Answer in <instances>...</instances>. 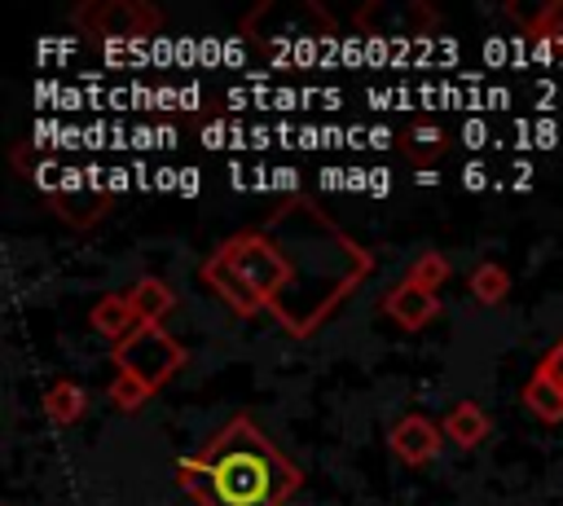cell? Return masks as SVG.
<instances>
[{"instance_id": "6da1fadb", "label": "cell", "mask_w": 563, "mask_h": 506, "mask_svg": "<svg viewBox=\"0 0 563 506\" xmlns=\"http://www.w3.org/2000/svg\"><path fill=\"white\" fill-rule=\"evenodd\" d=\"M282 260H286V290L273 304V321L295 334L308 339L317 334L347 295L361 290V282L374 273V255L365 242H356L317 198L308 194H290L282 198L264 224H260Z\"/></svg>"}, {"instance_id": "7a4b0ae2", "label": "cell", "mask_w": 563, "mask_h": 506, "mask_svg": "<svg viewBox=\"0 0 563 506\" xmlns=\"http://www.w3.org/2000/svg\"><path fill=\"white\" fill-rule=\"evenodd\" d=\"M176 480L198 506H286L299 493L303 471L251 414H233L202 449L176 462Z\"/></svg>"}, {"instance_id": "3957f363", "label": "cell", "mask_w": 563, "mask_h": 506, "mask_svg": "<svg viewBox=\"0 0 563 506\" xmlns=\"http://www.w3.org/2000/svg\"><path fill=\"white\" fill-rule=\"evenodd\" d=\"M211 255H216L224 268H233V273L251 286V295L264 304V312H273V304H277L282 290H286V260H282L277 242H273L260 224L229 233Z\"/></svg>"}, {"instance_id": "277c9868", "label": "cell", "mask_w": 563, "mask_h": 506, "mask_svg": "<svg viewBox=\"0 0 563 506\" xmlns=\"http://www.w3.org/2000/svg\"><path fill=\"white\" fill-rule=\"evenodd\" d=\"M110 356H114V370L141 378L150 392H158V387H163L172 374H180L185 361H189L185 343H180L176 334H167L163 326H136L128 339L114 343Z\"/></svg>"}, {"instance_id": "5b68a950", "label": "cell", "mask_w": 563, "mask_h": 506, "mask_svg": "<svg viewBox=\"0 0 563 506\" xmlns=\"http://www.w3.org/2000/svg\"><path fill=\"white\" fill-rule=\"evenodd\" d=\"M70 26L92 40H150L163 31V9L150 0H79Z\"/></svg>"}, {"instance_id": "8992f818", "label": "cell", "mask_w": 563, "mask_h": 506, "mask_svg": "<svg viewBox=\"0 0 563 506\" xmlns=\"http://www.w3.org/2000/svg\"><path fill=\"white\" fill-rule=\"evenodd\" d=\"M387 449L405 462V466H427L440 458L444 449V422L431 418V414H400L391 427H387Z\"/></svg>"}, {"instance_id": "52a82bcc", "label": "cell", "mask_w": 563, "mask_h": 506, "mask_svg": "<svg viewBox=\"0 0 563 506\" xmlns=\"http://www.w3.org/2000/svg\"><path fill=\"white\" fill-rule=\"evenodd\" d=\"M44 207L62 220V224H70V229H97L110 211H114V194H106V189H48L44 194Z\"/></svg>"}, {"instance_id": "ba28073f", "label": "cell", "mask_w": 563, "mask_h": 506, "mask_svg": "<svg viewBox=\"0 0 563 506\" xmlns=\"http://www.w3.org/2000/svg\"><path fill=\"white\" fill-rule=\"evenodd\" d=\"M378 308H383L400 330H422V326H431V321L444 312L440 295H431V290H422V286H413V282H405V277L378 299Z\"/></svg>"}, {"instance_id": "9c48e42d", "label": "cell", "mask_w": 563, "mask_h": 506, "mask_svg": "<svg viewBox=\"0 0 563 506\" xmlns=\"http://www.w3.org/2000/svg\"><path fill=\"white\" fill-rule=\"evenodd\" d=\"M198 277H202V286H207V290H216V295H220L238 317H255V312H264V304L251 295V286H246L233 268H224L216 255H207V260L198 264Z\"/></svg>"}, {"instance_id": "30bf717a", "label": "cell", "mask_w": 563, "mask_h": 506, "mask_svg": "<svg viewBox=\"0 0 563 506\" xmlns=\"http://www.w3.org/2000/svg\"><path fill=\"white\" fill-rule=\"evenodd\" d=\"M440 422H444V440L457 444V449H479V444L493 436V418L484 414L479 400H457V405H449V414H444Z\"/></svg>"}, {"instance_id": "8fae6325", "label": "cell", "mask_w": 563, "mask_h": 506, "mask_svg": "<svg viewBox=\"0 0 563 506\" xmlns=\"http://www.w3.org/2000/svg\"><path fill=\"white\" fill-rule=\"evenodd\" d=\"M88 321H92V330L97 334H106V339H128L136 326H145L141 317H136V308H132V299H128V290H114V295H101L92 308H88Z\"/></svg>"}, {"instance_id": "7c38bea8", "label": "cell", "mask_w": 563, "mask_h": 506, "mask_svg": "<svg viewBox=\"0 0 563 506\" xmlns=\"http://www.w3.org/2000/svg\"><path fill=\"white\" fill-rule=\"evenodd\" d=\"M40 405H44V418L53 427H75L88 414V387L75 383V378H53L44 387V400Z\"/></svg>"}, {"instance_id": "4fadbf2b", "label": "cell", "mask_w": 563, "mask_h": 506, "mask_svg": "<svg viewBox=\"0 0 563 506\" xmlns=\"http://www.w3.org/2000/svg\"><path fill=\"white\" fill-rule=\"evenodd\" d=\"M128 299H132V308H136V317L145 321V326H163V317L176 308V290L163 282V277H136L132 286H128Z\"/></svg>"}, {"instance_id": "5bb4252c", "label": "cell", "mask_w": 563, "mask_h": 506, "mask_svg": "<svg viewBox=\"0 0 563 506\" xmlns=\"http://www.w3.org/2000/svg\"><path fill=\"white\" fill-rule=\"evenodd\" d=\"M444 150H449V132L440 123H409L400 132V154L409 163H418V167H431Z\"/></svg>"}, {"instance_id": "9a60e30c", "label": "cell", "mask_w": 563, "mask_h": 506, "mask_svg": "<svg viewBox=\"0 0 563 506\" xmlns=\"http://www.w3.org/2000/svg\"><path fill=\"white\" fill-rule=\"evenodd\" d=\"M519 400H523V409L537 418V422H563V392L550 383V378H541L537 370L528 374V383H523V392H519Z\"/></svg>"}, {"instance_id": "2e32d148", "label": "cell", "mask_w": 563, "mask_h": 506, "mask_svg": "<svg viewBox=\"0 0 563 506\" xmlns=\"http://www.w3.org/2000/svg\"><path fill=\"white\" fill-rule=\"evenodd\" d=\"M466 286H471V295L479 299V304H501L506 295H510V273H506V264H497V260H479L475 268H471V277H466Z\"/></svg>"}, {"instance_id": "e0dca14e", "label": "cell", "mask_w": 563, "mask_h": 506, "mask_svg": "<svg viewBox=\"0 0 563 506\" xmlns=\"http://www.w3.org/2000/svg\"><path fill=\"white\" fill-rule=\"evenodd\" d=\"M405 282H413V286H422V290H440V282H449V255L444 251H422V255H413V264L405 268Z\"/></svg>"}, {"instance_id": "ac0fdd59", "label": "cell", "mask_w": 563, "mask_h": 506, "mask_svg": "<svg viewBox=\"0 0 563 506\" xmlns=\"http://www.w3.org/2000/svg\"><path fill=\"white\" fill-rule=\"evenodd\" d=\"M523 31L532 40H541V44H563V0H550L537 13H528L523 18Z\"/></svg>"}, {"instance_id": "d6986e66", "label": "cell", "mask_w": 563, "mask_h": 506, "mask_svg": "<svg viewBox=\"0 0 563 506\" xmlns=\"http://www.w3.org/2000/svg\"><path fill=\"white\" fill-rule=\"evenodd\" d=\"M150 396H154V392H150L141 378L114 370V383H110V405H114V409H123V414H128V409H141Z\"/></svg>"}, {"instance_id": "ffe728a7", "label": "cell", "mask_w": 563, "mask_h": 506, "mask_svg": "<svg viewBox=\"0 0 563 506\" xmlns=\"http://www.w3.org/2000/svg\"><path fill=\"white\" fill-rule=\"evenodd\" d=\"M537 374H541V378H550V383L563 392V339H559L550 352H541V361H537Z\"/></svg>"}]
</instances>
